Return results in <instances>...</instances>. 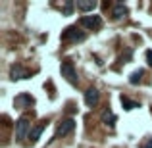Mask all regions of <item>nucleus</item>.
<instances>
[{"label": "nucleus", "mask_w": 152, "mask_h": 148, "mask_svg": "<svg viewBox=\"0 0 152 148\" xmlns=\"http://www.w3.org/2000/svg\"><path fill=\"white\" fill-rule=\"evenodd\" d=\"M60 71H62V77L67 79V83H71V85H77V71H75L73 63H71L69 60H66V62L62 63Z\"/></svg>", "instance_id": "1"}, {"label": "nucleus", "mask_w": 152, "mask_h": 148, "mask_svg": "<svg viewBox=\"0 0 152 148\" xmlns=\"http://www.w3.org/2000/svg\"><path fill=\"white\" fill-rule=\"evenodd\" d=\"M62 39L64 41H69V42H81V41H85V33L83 31H79L77 27H67L66 31L62 33Z\"/></svg>", "instance_id": "2"}, {"label": "nucleus", "mask_w": 152, "mask_h": 148, "mask_svg": "<svg viewBox=\"0 0 152 148\" xmlns=\"http://www.w3.org/2000/svg\"><path fill=\"white\" fill-rule=\"evenodd\" d=\"M73 129H75V121L71 117H66V119H62V121L58 123L56 135H58V137H66V135H69Z\"/></svg>", "instance_id": "3"}, {"label": "nucleus", "mask_w": 152, "mask_h": 148, "mask_svg": "<svg viewBox=\"0 0 152 148\" xmlns=\"http://www.w3.org/2000/svg\"><path fill=\"white\" fill-rule=\"evenodd\" d=\"M29 127H31L29 119L21 117L18 123H15V139H18V141H23V139L27 137V133H29Z\"/></svg>", "instance_id": "4"}, {"label": "nucleus", "mask_w": 152, "mask_h": 148, "mask_svg": "<svg viewBox=\"0 0 152 148\" xmlns=\"http://www.w3.org/2000/svg\"><path fill=\"white\" fill-rule=\"evenodd\" d=\"M79 23H81L83 27H87V29H98L102 23V19L98 17V15H85V17L79 19Z\"/></svg>", "instance_id": "5"}, {"label": "nucleus", "mask_w": 152, "mask_h": 148, "mask_svg": "<svg viewBox=\"0 0 152 148\" xmlns=\"http://www.w3.org/2000/svg\"><path fill=\"white\" fill-rule=\"evenodd\" d=\"M96 102H98V89L96 87H89L85 90V104L93 108V106H96Z\"/></svg>", "instance_id": "6"}, {"label": "nucleus", "mask_w": 152, "mask_h": 148, "mask_svg": "<svg viewBox=\"0 0 152 148\" xmlns=\"http://www.w3.org/2000/svg\"><path fill=\"white\" fill-rule=\"evenodd\" d=\"M29 71H25L21 66H14L12 67V71H10V79L12 81H18V79H25V77H29Z\"/></svg>", "instance_id": "7"}, {"label": "nucleus", "mask_w": 152, "mask_h": 148, "mask_svg": "<svg viewBox=\"0 0 152 148\" xmlns=\"http://www.w3.org/2000/svg\"><path fill=\"white\" fill-rule=\"evenodd\" d=\"M15 108H23V106H33L35 100L31 94H19V96H15Z\"/></svg>", "instance_id": "8"}, {"label": "nucleus", "mask_w": 152, "mask_h": 148, "mask_svg": "<svg viewBox=\"0 0 152 148\" xmlns=\"http://www.w3.org/2000/svg\"><path fill=\"white\" fill-rule=\"evenodd\" d=\"M125 14H127V8H125V4H121V2H115L114 6H112V17H114V19H119V17H123Z\"/></svg>", "instance_id": "9"}, {"label": "nucleus", "mask_w": 152, "mask_h": 148, "mask_svg": "<svg viewBox=\"0 0 152 148\" xmlns=\"http://www.w3.org/2000/svg\"><path fill=\"white\" fill-rule=\"evenodd\" d=\"M75 6H77L79 10H83V12H91L94 6H96V2H94V0H77Z\"/></svg>", "instance_id": "10"}, {"label": "nucleus", "mask_w": 152, "mask_h": 148, "mask_svg": "<svg viewBox=\"0 0 152 148\" xmlns=\"http://www.w3.org/2000/svg\"><path fill=\"white\" fill-rule=\"evenodd\" d=\"M45 125H46V121H41V123H39V125L33 129V133L29 135V139H31L33 142H37V141H39V137H41V133H42V129H45Z\"/></svg>", "instance_id": "11"}, {"label": "nucleus", "mask_w": 152, "mask_h": 148, "mask_svg": "<svg viewBox=\"0 0 152 148\" xmlns=\"http://www.w3.org/2000/svg\"><path fill=\"white\" fill-rule=\"evenodd\" d=\"M102 121H104V123H106V125H110V127H114V125H115V115H114V114H112V112H110V110H106V112H104V114H102Z\"/></svg>", "instance_id": "12"}, {"label": "nucleus", "mask_w": 152, "mask_h": 148, "mask_svg": "<svg viewBox=\"0 0 152 148\" xmlns=\"http://www.w3.org/2000/svg\"><path fill=\"white\" fill-rule=\"evenodd\" d=\"M121 106L125 108V110H133V108H139L141 104H139V102H133V100H129L127 96H121Z\"/></svg>", "instance_id": "13"}, {"label": "nucleus", "mask_w": 152, "mask_h": 148, "mask_svg": "<svg viewBox=\"0 0 152 148\" xmlns=\"http://www.w3.org/2000/svg\"><path fill=\"white\" fill-rule=\"evenodd\" d=\"M142 77H145V71H142V69H139V71H135V73H131V75H129V81L133 83V85H137V83L141 81Z\"/></svg>", "instance_id": "14"}, {"label": "nucleus", "mask_w": 152, "mask_h": 148, "mask_svg": "<svg viewBox=\"0 0 152 148\" xmlns=\"http://www.w3.org/2000/svg\"><path fill=\"white\" fill-rule=\"evenodd\" d=\"M141 148H152V137H150V139H146V141L141 144Z\"/></svg>", "instance_id": "15"}, {"label": "nucleus", "mask_w": 152, "mask_h": 148, "mask_svg": "<svg viewBox=\"0 0 152 148\" xmlns=\"http://www.w3.org/2000/svg\"><path fill=\"white\" fill-rule=\"evenodd\" d=\"M146 62H148V66H152V50L146 52Z\"/></svg>", "instance_id": "16"}]
</instances>
